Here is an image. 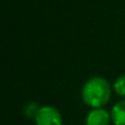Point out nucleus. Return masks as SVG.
I'll return each mask as SVG.
<instances>
[{
    "label": "nucleus",
    "mask_w": 125,
    "mask_h": 125,
    "mask_svg": "<svg viewBox=\"0 0 125 125\" xmlns=\"http://www.w3.org/2000/svg\"><path fill=\"white\" fill-rule=\"evenodd\" d=\"M113 91L123 98H125V75H120L119 77L115 79L113 83Z\"/></svg>",
    "instance_id": "obj_5"
},
{
    "label": "nucleus",
    "mask_w": 125,
    "mask_h": 125,
    "mask_svg": "<svg viewBox=\"0 0 125 125\" xmlns=\"http://www.w3.org/2000/svg\"><path fill=\"white\" fill-rule=\"evenodd\" d=\"M34 123L36 125H62V116L58 108L53 105H41Z\"/></svg>",
    "instance_id": "obj_2"
},
{
    "label": "nucleus",
    "mask_w": 125,
    "mask_h": 125,
    "mask_svg": "<svg viewBox=\"0 0 125 125\" xmlns=\"http://www.w3.org/2000/svg\"><path fill=\"white\" fill-rule=\"evenodd\" d=\"M113 86L102 76H93L88 79L81 88V98L91 109L103 108L112 97Z\"/></svg>",
    "instance_id": "obj_1"
},
{
    "label": "nucleus",
    "mask_w": 125,
    "mask_h": 125,
    "mask_svg": "<svg viewBox=\"0 0 125 125\" xmlns=\"http://www.w3.org/2000/svg\"><path fill=\"white\" fill-rule=\"evenodd\" d=\"M109 112L114 125H125V98L118 101Z\"/></svg>",
    "instance_id": "obj_4"
},
{
    "label": "nucleus",
    "mask_w": 125,
    "mask_h": 125,
    "mask_svg": "<svg viewBox=\"0 0 125 125\" xmlns=\"http://www.w3.org/2000/svg\"><path fill=\"white\" fill-rule=\"evenodd\" d=\"M112 121L110 112L105 108H93L85 118V125H109Z\"/></svg>",
    "instance_id": "obj_3"
},
{
    "label": "nucleus",
    "mask_w": 125,
    "mask_h": 125,
    "mask_svg": "<svg viewBox=\"0 0 125 125\" xmlns=\"http://www.w3.org/2000/svg\"><path fill=\"white\" fill-rule=\"evenodd\" d=\"M39 108H41V105H38L37 103H34V102H30V103H27L26 105H25V108H23V113H25V115L27 116V118H36V115H37V113H38V110H39Z\"/></svg>",
    "instance_id": "obj_6"
}]
</instances>
